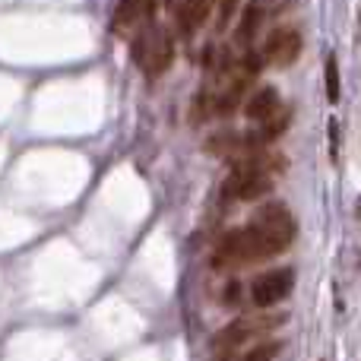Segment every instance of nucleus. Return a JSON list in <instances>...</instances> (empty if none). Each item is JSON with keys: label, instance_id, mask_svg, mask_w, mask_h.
Returning a JSON list of instances; mask_svg holds the SVG:
<instances>
[{"label": "nucleus", "instance_id": "nucleus-1", "mask_svg": "<svg viewBox=\"0 0 361 361\" xmlns=\"http://www.w3.org/2000/svg\"><path fill=\"white\" fill-rule=\"evenodd\" d=\"M295 231H298V225H295V216L288 212V206L267 203L263 209H257V216L247 225L231 228L219 238L216 250H212V267L231 269L286 254L295 241Z\"/></svg>", "mask_w": 361, "mask_h": 361}, {"label": "nucleus", "instance_id": "nucleus-2", "mask_svg": "<svg viewBox=\"0 0 361 361\" xmlns=\"http://www.w3.org/2000/svg\"><path fill=\"white\" fill-rule=\"evenodd\" d=\"M286 324V317L282 314H263V317H238V320H231L228 326H222V330L212 336V349L216 352H231V349H238V345H244V343H250V339H257V336H263V333H269V330H276V326H282Z\"/></svg>", "mask_w": 361, "mask_h": 361}, {"label": "nucleus", "instance_id": "nucleus-3", "mask_svg": "<svg viewBox=\"0 0 361 361\" xmlns=\"http://www.w3.org/2000/svg\"><path fill=\"white\" fill-rule=\"evenodd\" d=\"M292 288H295L292 267H279V269H267V273L254 276L247 295H250V305L260 307V311H267V307L282 305V301L292 295Z\"/></svg>", "mask_w": 361, "mask_h": 361}, {"label": "nucleus", "instance_id": "nucleus-4", "mask_svg": "<svg viewBox=\"0 0 361 361\" xmlns=\"http://www.w3.org/2000/svg\"><path fill=\"white\" fill-rule=\"evenodd\" d=\"M301 32L292 29V25H279V29H273L267 35V42H263V61H267V67H292L295 61H298L301 54Z\"/></svg>", "mask_w": 361, "mask_h": 361}, {"label": "nucleus", "instance_id": "nucleus-5", "mask_svg": "<svg viewBox=\"0 0 361 361\" xmlns=\"http://www.w3.org/2000/svg\"><path fill=\"white\" fill-rule=\"evenodd\" d=\"M175 63V35L169 29H159L156 38L149 42V51L143 57V70L149 80H159V76L169 73V67Z\"/></svg>", "mask_w": 361, "mask_h": 361}, {"label": "nucleus", "instance_id": "nucleus-6", "mask_svg": "<svg viewBox=\"0 0 361 361\" xmlns=\"http://www.w3.org/2000/svg\"><path fill=\"white\" fill-rule=\"evenodd\" d=\"M279 108H282L279 89L276 86H260V89H254V92L247 95V102H244V118H247L250 124H263V121L273 118Z\"/></svg>", "mask_w": 361, "mask_h": 361}, {"label": "nucleus", "instance_id": "nucleus-7", "mask_svg": "<svg viewBox=\"0 0 361 361\" xmlns=\"http://www.w3.org/2000/svg\"><path fill=\"white\" fill-rule=\"evenodd\" d=\"M216 4L219 0H175V19H178L180 35H193L200 25H206Z\"/></svg>", "mask_w": 361, "mask_h": 361}, {"label": "nucleus", "instance_id": "nucleus-8", "mask_svg": "<svg viewBox=\"0 0 361 361\" xmlns=\"http://www.w3.org/2000/svg\"><path fill=\"white\" fill-rule=\"evenodd\" d=\"M260 25H263V6L260 4H247L244 6V13H241V19H238V25H235V42L241 44V48H247L250 38L260 32Z\"/></svg>", "mask_w": 361, "mask_h": 361}, {"label": "nucleus", "instance_id": "nucleus-9", "mask_svg": "<svg viewBox=\"0 0 361 361\" xmlns=\"http://www.w3.org/2000/svg\"><path fill=\"white\" fill-rule=\"evenodd\" d=\"M146 4H149V0H118V6H114V19H111V29L114 32L130 29V25L137 23V16L143 13Z\"/></svg>", "mask_w": 361, "mask_h": 361}, {"label": "nucleus", "instance_id": "nucleus-10", "mask_svg": "<svg viewBox=\"0 0 361 361\" xmlns=\"http://www.w3.org/2000/svg\"><path fill=\"white\" fill-rule=\"evenodd\" d=\"M288 124H292V118H288V108H279V111H276L273 118L263 121L260 130H257V133H260L263 143H273V140H279L282 133L288 130Z\"/></svg>", "mask_w": 361, "mask_h": 361}, {"label": "nucleus", "instance_id": "nucleus-11", "mask_svg": "<svg viewBox=\"0 0 361 361\" xmlns=\"http://www.w3.org/2000/svg\"><path fill=\"white\" fill-rule=\"evenodd\" d=\"M282 352V343L279 339H263V343H257V345H250L247 352H244L238 361H273L276 355Z\"/></svg>", "mask_w": 361, "mask_h": 361}, {"label": "nucleus", "instance_id": "nucleus-12", "mask_svg": "<svg viewBox=\"0 0 361 361\" xmlns=\"http://www.w3.org/2000/svg\"><path fill=\"white\" fill-rule=\"evenodd\" d=\"M324 82H326V99H330V105H336L339 95H343V89H339V61H336V54L326 57Z\"/></svg>", "mask_w": 361, "mask_h": 361}, {"label": "nucleus", "instance_id": "nucleus-13", "mask_svg": "<svg viewBox=\"0 0 361 361\" xmlns=\"http://www.w3.org/2000/svg\"><path fill=\"white\" fill-rule=\"evenodd\" d=\"M238 4H241V0H219V4H216V16H219V19H216V29H219V32H222L225 25L235 19Z\"/></svg>", "mask_w": 361, "mask_h": 361}]
</instances>
